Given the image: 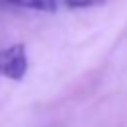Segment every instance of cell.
<instances>
[{"label":"cell","instance_id":"obj_3","mask_svg":"<svg viewBox=\"0 0 127 127\" xmlns=\"http://www.w3.org/2000/svg\"><path fill=\"white\" fill-rule=\"evenodd\" d=\"M105 0H64V6L69 10H83V8H95L103 6Z\"/></svg>","mask_w":127,"mask_h":127},{"label":"cell","instance_id":"obj_1","mask_svg":"<svg viewBox=\"0 0 127 127\" xmlns=\"http://www.w3.org/2000/svg\"><path fill=\"white\" fill-rule=\"evenodd\" d=\"M28 52L24 44H12L0 48V77L22 81L28 73Z\"/></svg>","mask_w":127,"mask_h":127},{"label":"cell","instance_id":"obj_2","mask_svg":"<svg viewBox=\"0 0 127 127\" xmlns=\"http://www.w3.org/2000/svg\"><path fill=\"white\" fill-rule=\"evenodd\" d=\"M10 6L16 8H26L34 12H44V14H54L58 10V0H2Z\"/></svg>","mask_w":127,"mask_h":127}]
</instances>
